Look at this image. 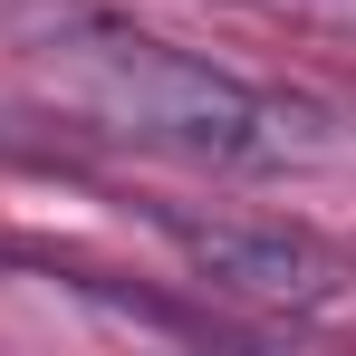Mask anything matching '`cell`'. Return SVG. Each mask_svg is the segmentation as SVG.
Segmentation results:
<instances>
[{
    "instance_id": "obj_1",
    "label": "cell",
    "mask_w": 356,
    "mask_h": 356,
    "mask_svg": "<svg viewBox=\"0 0 356 356\" xmlns=\"http://www.w3.org/2000/svg\"><path fill=\"white\" fill-rule=\"evenodd\" d=\"M58 106H77L87 125H106L125 145H154V154H183V164H222V174H308V164H347L356 125L308 106V97H280V87H250L232 67H202L125 29L116 10H97L87 29H67L58 49H39Z\"/></svg>"
},
{
    "instance_id": "obj_2",
    "label": "cell",
    "mask_w": 356,
    "mask_h": 356,
    "mask_svg": "<svg viewBox=\"0 0 356 356\" xmlns=\"http://www.w3.org/2000/svg\"><path fill=\"white\" fill-rule=\"evenodd\" d=\"M164 241L183 250V270L222 298H250V308H289V318H318L347 298V260L308 232H280V222H232V212H154Z\"/></svg>"
},
{
    "instance_id": "obj_3",
    "label": "cell",
    "mask_w": 356,
    "mask_h": 356,
    "mask_svg": "<svg viewBox=\"0 0 356 356\" xmlns=\"http://www.w3.org/2000/svg\"><path fill=\"white\" fill-rule=\"evenodd\" d=\"M87 19H97V0H0V49L39 58V49H58L67 29H87Z\"/></svg>"
},
{
    "instance_id": "obj_4",
    "label": "cell",
    "mask_w": 356,
    "mask_h": 356,
    "mask_svg": "<svg viewBox=\"0 0 356 356\" xmlns=\"http://www.w3.org/2000/svg\"><path fill=\"white\" fill-rule=\"evenodd\" d=\"M250 10L298 19V29H337V39H356V0H250Z\"/></svg>"
}]
</instances>
